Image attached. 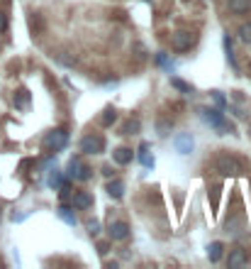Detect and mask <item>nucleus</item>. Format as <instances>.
<instances>
[{"label":"nucleus","instance_id":"obj_8","mask_svg":"<svg viewBox=\"0 0 251 269\" xmlns=\"http://www.w3.org/2000/svg\"><path fill=\"white\" fill-rule=\"evenodd\" d=\"M173 147H176L178 154H190L193 147H195V142H193L190 134H176V137H173Z\"/></svg>","mask_w":251,"mask_h":269},{"label":"nucleus","instance_id":"obj_30","mask_svg":"<svg viewBox=\"0 0 251 269\" xmlns=\"http://www.w3.org/2000/svg\"><path fill=\"white\" fill-rule=\"evenodd\" d=\"M98 252H100V255H105V252H108V245H105V242H100V245H98Z\"/></svg>","mask_w":251,"mask_h":269},{"label":"nucleus","instance_id":"obj_15","mask_svg":"<svg viewBox=\"0 0 251 269\" xmlns=\"http://www.w3.org/2000/svg\"><path fill=\"white\" fill-rule=\"evenodd\" d=\"M224 54H227V62H229V67H232V68H239V67H237V59H234V49H232V37H229V34H224Z\"/></svg>","mask_w":251,"mask_h":269},{"label":"nucleus","instance_id":"obj_23","mask_svg":"<svg viewBox=\"0 0 251 269\" xmlns=\"http://www.w3.org/2000/svg\"><path fill=\"white\" fill-rule=\"evenodd\" d=\"M239 39H242L244 44H251V22H244V25L239 27Z\"/></svg>","mask_w":251,"mask_h":269},{"label":"nucleus","instance_id":"obj_13","mask_svg":"<svg viewBox=\"0 0 251 269\" xmlns=\"http://www.w3.org/2000/svg\"><path fill=\"white\" fill-rule=\"evenodd\" d=\"M222 250H224V245H222L220 240L210 242V245H207V257H210V262H220V260H222Z\"/></svg>","mask_w":251,"mask_h":269},{"label":"nucleus","instance_id":"obj_4","mask_svg":"<svg viewBox=\"0 0 251 269\" xmlns=\"http://www.w3.org/2000/svg\"><path fill=\"white\" fill-rule=\"evenodd\" d=\"M81 152L83 154H103L105 152V137L103 134H85L83 139H81Z\"/></svg>","mask_w":251,"mask_h":269},{"label":"nucleus","instance_id":"obj_25","mask_svg":"<svg viewBox=\"0 0 251 269\" xmlns=\"http://www.w3.org/2000/svg\"><path fill=\"white\" fill-rule=\"evenodd\" d=\"M90 176H93V169H90L88 164H83V167H81V171H78V176H76V181H88Z\"/></svg>","mask_w":251,"mask_h":269},{"label":"nucleus","instance_id":"obj_7","mask_svg":"<svg viewBox=\"0 0 251 269\" xmlns=\"http://www.w3.org/2000/svg\"><path fill=\"white\" fill-rule=\"evenodd\" d=\"M249 265V255H247V250H242V247H234L232 252H229V257H227V267L229 269H242Z\"/></svg>","mask_w":251,"mask_h":269},{"label":"nucleus","instance_id":"obj_27","mask_svg":"<svg viewBox=\"0 0 251 269\" xmlns=\"http://www.w3.org/2000/svg\"><path fill=\"white\" fill-rule=\"evenodd\" d=\"M168 130H171V125L161 120V123H159V134H161V137H166V134H168Z\"/></svg>","mask_w":251,"mask_h":269},{"label":"nucleus","instance_id":"obj_12","mask_svg":"<svg viewBox=\"0 0 251 269\" xmlns=\"http://www.w3.org/2000/svg\"><path fill=\"white\" fill-rule=\"evenodd\" d=\"M249 7L251 0H227V10L232 15H244V12H249Z\"/></svg>","mask_w":251,"mask_h":269},{"label":"nucleus","instance_id":"obj_22","mask_svg":"<svg viewBox=\"0 0 251 269\" xmlns=\"http://www.w3.org/2000/svg\"><path fill=\"white\" fill-rule=\"evenodd\" d=\"M171 86L176 88V91H181V93H193V86L190 83H186V81H181V78H171Z\"/></svg>","mask_w":251,"mask_h":269},{"label":"nucleus","instance_id":"obj_24","mask_svg":"<svg viewBox=\"0 0 251 269\" xmlns=\"http://www.w3.org/2000/svg\"><path fill=\"white\" fill-rule=\"evenodd\" d=\"M85 230H88V235H90V237L100 235V220H95V218H93V220H88V223H85Z\"/></svg>","mask_w":251,"mask_h":269},{"label":"nucleus","instance_id":"obj_28","mask_svg":"<svg viewBox=\"0 0 251 269\" xmlns=\"http://www.w3.org/2000/svg\"><path fill=\"white\" fill-rule=\"evenodd\" d=\"M7 30V17H5V12H0V32H5Z\"/></svg>","mask_w":251,"mask_h":269},{"label":"nucleus","instance_id":"obj_21","mask_svg":"<svg viewBox=\"0 0 251 269\" xmlns=\"http://www.w3.org/2000/svg\"><path fill=\"white\" fill-rule=\"evenodd\" d=\"M27 103H29V93L25 91V88H20L17 93H15V108H27Z\"/></svg>","mask_w":251,"mask_h":269},{"label":"nucleus","instance_id":"obj_5","mask_svg":"<svg viewBox=\"0 0 251 269\" xmlns=\"http://www.w3.org/2000/svg\"><path fill=\"white\" fill-rule=\"evenodd\" d=\"M193 42H195V34L188 30H178V32L171 34V49L173 52H188Z\"/></svg>","mask_w":251,"mask_h":269},{"label":"nucleus","instance_id":"obj_9","mask_svg":"<svg viewBox=\"0 0 251 269\" xmlns=\"http://www.w3.org/2000/svg\"><path fill=\"white\" fill-rule=\"evenodd\" d=\"M105 191H108V196H110V199L120 201V199L125 196V181H120V179H112V181H108Z\"/></svg>","mask_w":251,"mask_h":269},{"label":"nucleus","instance_id":"obj_17","mask_svg":"<svg viewBox=\"0 0 251 269\" xmlns=\"http://www.w3.org/2000/svg\"><path fill=\"white\" fill-rule=\"evenodd\" d=\"M81 167H83V162H81V157H73V159L68 162V167H66V176H71V179H76V176H78V171H81Z\"/></svg>","mask_w":251,"mask_h":269},{"label":"nucleus","instance_id":"obj_11","mask_svg":"<svg viewBox=\"0 0 251 269\" xmlns=\"http://www.w3.org/2000/svg\"><path fill=\"white\" fill-rule=\"evenodd\" d=\"M71 203H73V208L85 210V208H90V205H93V196H90L88 191H78L76 196H71Z\"/></svg>","mask_w":251,"mask_h":269},{"label":"nucleus","instance_id":"obj_19","mask_svg":"<svg viewBox=\"0 0 251 269\" xmlns=\"http://www.w3.org/2000/svg\"><path fill=\"white\" fill-rule=\"evenodd\" d=\"M71 210H73V208H68V205H59V210H56V213H59V218H61L63 223H68V225H76L78 220H76V215H73Z\"/></svg>","mask_w":251,"mask_h":269},{"label":"nucleus","instance_id":"obj_29","mask_svg":"<svg viewBox=\"0 0 251 269\" xmlns=\"http://www.w3.org/2000/svg\"><path fill=\"white\" fill-rule=\"evenodd\" d=\"M103 174L110 179V176H112V167H110V164H105V167H103Z\"/></svg>","mask_w":251,"mask_h":269},{"label":"nucleus","instance_id":"obj_10","mask_svg":"<svg viewBox=\"0 0 251 269\" xmlns=\"http://www.w3.org/2000/svg\"><path fill=\"white\" fill-rule=\"evenodd\" d=\"M132 159H134V152H132L129 147H117V149L112 152V162H115V164H120V167L129 164Z\"/></svg>","mask_w":251,"mask_h":269},{"label":"nucleus","instance_id":"obj_18","mask_svg":"<svg viewBox=\"0 0 251 269\" xmlns=\"http://www.w3.org/2000/svg\"><path fill=\"white\" fill-rule=\"evenodd\" d=\"M47 184L52 186V189H61L63 184H66V179H63V174L59 169H54L52 174H49V179H47Z\"/></svg>","mask_w":251,"mask_h":269},{"label":"nucleus","instance_id":"obj_2","mask_svg":"<svg viewBox=\"0 0 251 269\" xmlns=\"http://www.w3.org/2000/svg\"><path fill=\"white\" fill-rule=\"evenodd\" d=\"M200 118H202L207 125H212L215 130H220V134L234 133V125L227 123V118H224V113H222L220 108H200Z\"/></svg>","mask_w":251,"mask_h":269},{"label":"nucleus","instance_id":"obj_31","mask_svg":"<svg viewBox=\"0 0 251 269\" xmlns=\"http://www.w3.org/2000/svg\"><path fill=\"white\" fill-rule=\"evenodd\" d=\"M249 134H251V125H249Z\"/></svg>","mask_w":251,"mask_h":269},{"label":"nucleus","instance_id":"obj_16","mask_svg":"<svg viewBox=\"0 0 251 269\" xmlns=\"http://www.w3.org/2000/svg\"><path fill=\"white\" fill-rule=\"evenodd\" d=\"M146 149H149V144L141 142V144H139V159H141V164H144L146 169H154V157H149Z\"/></svg>","mask_w":251,"mask_h":269},{"label":"nucleus","instance_id":"obj_26","mask_svg":"<svg viewBox=\"0 0 251 269\" xmlns=\"http://www.w3.org/2000/svg\"><path fill=\"white\" fill-rule=\"evenodd\" d=\"M212 93V98H215V103L220 105V108H227V101H224V96L220 93V91H210Z\"/></svg>","mask_w":251,"mask_h":269},{"label":"nucleus","instance_id":"obj_14","mask_svg":"<svg viewBox=\"0 0 251 269\" xmlns=\"http://www.w3.org/2000/svg\"><path fill=\"white\" fill-rule=\"evenodd\" d=\"M115 120H117V110H115L112 105H108V108L103 110V118H100V125H103V128H110V125H112Z\"/></svg>","mask_w":251,"mask_h":269},{"label":"nucleus","instance_id":"obj_1","mask_svg":"<svg viewBox=\"0 0 251 269\" xmlns=\"http://www.w3.org/2000/svg\"><path fill=\"white\" fill-rule=\"evenodd\" d=\"M212 167H215V171H217L220 176H239V174L244 171V162H242L237 154H232V152H220V154L215 157Z\"/></svg>","mask_w":251,"mask_h":269},{"label":"nucleus","instance_id":"obj_20","mask_svg":"<svg viewBox=\"0 0 251 269\" xmlns=\"http://www.w3.org/2000/svg\"><path fill=\"white\" fill-rule=\"evenodd\" d=\"M139 130H141V123L137 118H129L125 125H122V134H137Z\"/></svg>","mask_w":251,"mask_h":269},{"label":"nucleus","instance_id":"obj_6","mask_svg":"<svg viewBox=\"0 0 251 269\" xmlns=\"http://www.w3.org/2000/svg\"><path fill=\"white\" fill-rule=\"evenodd\" d=\"M108 235H110L112 242H125L127 237H129V225H127L125 220H115V223L108 225Z\"/></svg>","mask_w":251,"mask_h":269},{"label":"nucleus","instance_id":"obj_3","mask_svg":"<svg viewBox=\"0 0 251 269\" xmlns=\"http://www.w3.org/2000/svg\"><path fill=\"white\" fill-rule=\"evenodd\" d=\"M42 144H44L47 152H61L63 147L68 144V133L61 130V128H59V130H52V133H47Z\"/></svg>","mask_w":251,"mask_h":269}]
</instances>
